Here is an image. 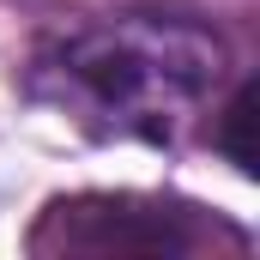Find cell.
<instances>
[{
	"label": "cell",
	"instance_id": "6da1fadb",
	"mask_svg": "<svg viewBox=\"0 0 260 260\" xmlns=\"http://www.w3.org/2000/svg\"><path fill=\"white\" fill-rule=\"evenodd\" d=\"M218 151H224V157H230L242 176H254V85H242V91H236V103L224 109Z\"/></svg>",
	"mask_w": 260,
	"mask_h": 260
}]
</instances>
